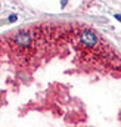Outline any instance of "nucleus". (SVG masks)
I'll list each match as a JSON object with an SVG mask.
<instances>
[{
    "mask_svg": "<svg viewBox=\"0 0 121 127\" xmlns=\"http://www.w3.org/2000/svg\"><path fill=\"white\" fill-rule=\"evenodd\" d=\"M9 21H10V22H13V21H16V16H15V15H13V16H10V18H9Z\"/></svg>",
    "mask_w": 121,
    "mask_h": 127,
    "instance_id": "3",
    "label": "nucleus"
},
{
    "mask_svg": "<svg viewBox=\"0 0 121 127\" xmlns=\"http://www.w3.org/2000/svg\"><path fill=\"white\" fill-rule=\"evenodd\" d=\"M16 43L18 44H21V46H27L28 43H30V35L27 34V32H19L18 35H16Z\"/></svg>",
    "mask_w": 121,
    "mask_h": 127,
    "instance_id": "2",
    "label": "nucleus"
},
{
    "mask_svg": "<svg viewBox=\"0 0 121 127\" xmlns=\"http://www.w3.org/2000/svg\"><path fill=\"white\" fill-rule=\"evenodd\" d=\"M115 18H117L118 21H121V15H120V13H117V15H115Z\"/></svg>",
    "mask_w": 121,
    "mask_h": 127,
    "instance_id": "4",
    "label": "nucleus"
},
{
    "mask_svg": "<svg viewBox=\"0 0 121 127\" xmlns=\"http://www.w3.org/2000/svg\"><path fill=\"white\" fill-rule=\"evenodd\" d=\"M81 41L87 46H94L97 43V37L94 35V32L91 31H84L81 34Z\"/></svg>",
    "mask_w": 121,
    "mask_h": 127,
    "instance_id": "1",
    "label": "nucleus"
}]
</instances>
